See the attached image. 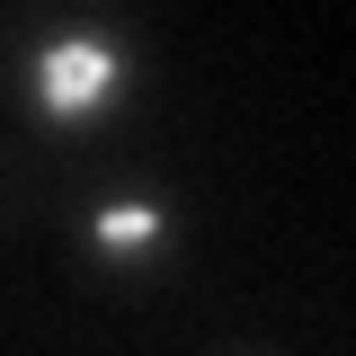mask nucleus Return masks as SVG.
I'll list each match as a JSON object with an SVG mask.
<instances>
[{
	"label": "nucleus",
	"instance_id": "obj_1",
	"mask_svg": "<svg viewBox=\"0 0 356 356\" xmlns=\"http://www.w3.org/2000/svg\"><path fill=\"white\" fill-rule=\"evenodd\" d=\"M36 89H44L54 116H81V107H98V98L116 89V54H107V44H54L36 63Z\"/></svg>",
	"mask_w": 356,
	"mask_h": 356
},
{
	"label": "nucleus",
	"instance_id": "obj_2",
	"mask_svg": "<svg viewBox=\"0 0 356 356\" xmlns=\"http://www.w3.org/2000/svg\"><path fill=\"white\" fill-rule=\"evenodd\" d=\"M152 232H161L152 205H107V214H98V241H152Z\"/></svg>",
	"mask_w": 356,
	"mask_h": 356
}]
</instances>
